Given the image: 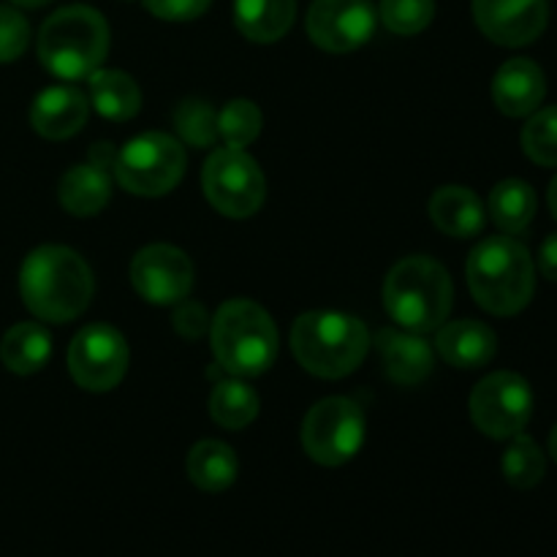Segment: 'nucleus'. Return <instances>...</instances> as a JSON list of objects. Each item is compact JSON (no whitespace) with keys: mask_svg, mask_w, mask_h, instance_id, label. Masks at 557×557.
Returning a JSON list of instances; mask_svg holds the SVG:
<instances>
[{"mask_svg":"<svg viewBox=\"0 0 557 557\" xmlns=\"http://www.w3.org/2000/svg\"><path fill=\"white\" fill-rule=\"evenodd\" d=\"M297 16V0H234V25L256 44L286 36Z\"/></svg>","mask_w":557,"mask_h":557,"instance_id":"nucleus-21","label":"nucleus"},{"mask_svg":"<svg viewBox=\"0 0 557 557\" xmlns=\"http://www.w3.org/2000/svg\"><path fill=\"white\" fill-rule=\"evenodd\" d=\"M375 33L370 0H315L308 11V36L326 52H354Z\"/></svg>","mask_w":557,"mask_h":557,"instance_id":"nucleus-13","label":"nucleus"},{"mask_svg":"<svg viewBox=\"0 0 557 557\" xmlns=\"http://www.w3.org/2000/svg\"><path fill=\"white\" fill-rule=\"evenodd\" d=\"M185 468H188V479L199 490H205V493H223L237 479L239 462L232 446L223 444V441L207 438L199 441L188 451Z\"/></svg>","mask_w":557,"mask_h":557,"instance_id":"nucleus-22","label":"nucleus"},{"mask_svg":"<svg viewBox=\"0 0 557 557\" xmlns=\"http://www.w3.org/2000/svg\"><path fill=\"white\" fill-rule=\"evenodd\" d=\"M109 52V25L90 5L54 11L38 33V60L58 79H82L101 69Z\"/></svg>","mask_w":557,"mask_h":557,"instance_id":"nucleus-5","label":"nucleus"},{"mask_svg":"<svg viewBox=\"0 0 557 557\" xmlns=\"http://www.w3.org/2000/svg\"><path fill=\"white\" fill-rule=\"evenodd\" d=\"M500 468H504V476L511 487L531 490L536 487L544 479V473H547V457L539 449L536 441L520 433L511 438L509 449L504 451Z\"/></svg>","mask_w":557,"mask_h":557,"instance_id":"nucleus-27","label":"nucleus"},{"mask_svg":"<svg viewBox=\"0 0 557 557\" xmlns=\"http://www.w3.org/2000/svg\"><path fill=\"white\" fill-rule=\"evenodd\" d=\"M549 455H553V460L557 462V424H555L553 435H549Z\"/></svg>","mask_w":557,"mask_h":557,"instance_id":"nucleus-38","label":"nucleus"},{"mask_svg":"<svg viewBox=\"0 0 557 557\" xmlns=\"http://www.w3.org/2000/svg\"><path fill=\"white\" fill-rule=\"evenodd\" d=\"M69 370L82 389H114L128 373V343L109 324L85 326L71 341Z\"/></svg>","mask_w":557,"mask_h":557,"instance_id":"nucleus-11","label":"nucleus"},{"mask_svg":"<svg viewBox=\"0 0 557 557\" xmlns=\"http://www.w3.org/2000/svg\"><path fill=\"white\" fill-rule=\"evenodd\" d=\"M384 373L400 386H419L433 373L435 354L433 346L417 332L381 330L375 337Z\"/></svg>","mask_w":557,"mask_h":557,"instance_id":"nucleus-16","label":"nucleus"},{"mask_svg":"<svg viewBox=\"0 0 557 557\" xmlns=\"http://www.w3.org/2000/svg\"><path fill=\"white\" fill-rule=\"evenodd\" d=\"M30 44V25L11 5H0V63H14Z\"/></svg>","mask_w":557,"mask_h":557,"instance_id":"nucleus-32","label":"nucleus"},{"mask_svg":"<svg viewBox=\"0 0 557 557\" xmlns=\"http://www.w3.org/2000/svg\"><path fill=\"white\" fill-rule=\"evenodd\" d=\"M435 348L451 368L476 370L493 362L495 351H498V337L482 321L460 319L438 326Z\"/></svg>","mask_w":557,"mask_h":557,"instance_id":"nucleus-18","label":"nucleus"},{"mask_svg":"<svg viewBox=\"0 0 557 557\" xmlns=\"http://www.w3.org/2000/svg\"><path fill=\"white\" fill-rule=\"evenodd\" d=\"M428 210L435 226L457 239L476 237L484 228V221H487L482 199L471 188H462V185H444V188L435 190Z\"/></svg>","mask_w":557,"mask_h":557,"instance_id":"nucleus-19","label":"nucleus"},{"mask_svg":"<svg viewBox=\"0 0 557 557\" xmlns=\"http://www.w3.org/2000/svg\"><path fill=\"white\" fill-rule=\"evenodd\" d=\"M114 177L134 196H163L185 174V147L174 136L150 131L134 136L114 158Z\"/></svg>","mask_w":557,"mask_h":557,"instance_id":"nucleus-7","label":"nucleus"},{"mask_svg":"<svg viewBox=\"0 0 557 557\" xmlns=\"http://www.w3.org/2000/svg\"><path fill=\"white\" fill-rule=\"evenodd\" d=\"M60 205L76 218L98 215L103 207L109 205L112 196V180H109V169L98 166V163H79L71 166L69 172L60 177L58 185Z\"/></svg>","mask_w":557,"mask_h":557,"instance_id":"nucleus-20","label":"nucleus"},{"mask_svg":"<svg viewBox=\"0 0 557 557\" xmlns=\"http://www.w3.org/2000/svg\"><path fill=\"white\" fill-rule=\"evenodd\" d=\"M539 267H542V275L557 283V232L549 234L542 245V253H539Z\"/></svg>","mask_w":557,"mask_h":557,"instance_id":"nucleus-35","label":"nucleus"},{"mask_svg":"<svg viewBox=\"0 0 557 557\" xmlns=\"http://www.w3.org/2000/svg\"><path fill=\"white\" fill-rule=\"evenodd\" d=\"M547 92L544 71L533 60H506L493 79V101L506 117H528L536 112Z\"/></svg>","mask_w":557,"mask_h":557,"instance_id":"nucleus-15","label":"nucleus"},{"mask_svg":"<svg viewBox=\"0 0 557 557\" xmlns=\"http://www.w3.org/2000/svg\"><path fill=\"white\" fill-rule=\"evenodd\" d=\"M261 134V112L248 98H237L223 107L218 114V136L226 141V147H248Z\"/></svg>","mask_w":557,"mask_h":557,"instance_id":"nucleus-28","label":"nucleus"},{"mask_svg":"<svg viewBox=\"0 0 557 557\" xmlns=\"http://www.w3.org/2000/svg\"><path fill=\"white\" fill-rule=\"evenodd\" d=\"M490 215L504 234H520L536 215V194L525 180H504L490 194Z\"/></svg>","mask_w":557,"mask_h":557,"instance_id":"nucleus-25","label":"nucleus"},{"mask_svg":"<svg viewBox=\"0 0 557 557\" xmlns=\"http://www.w3.org/2000/svg\"><path fill=\"white\" fill-rule=\"evenodd\" d=\"M87 103L85 92L69 85H54L38 92L30 109V125L44 139H69L79 134L82 125L87 123Z\"/></svg>","mask_w":557,"mask_h":557,"instance_id":"nucleus-17","label":"nucleus"},{"mask_svg":"<svg viewBox=\"0 0 557 557\" xmlns=\"http://www.w3.org/2000/svg\"><path fill=\"white\" fill-rule=\"evenodd\" d=\"M177 305L180 308L174 310V330L183 337H188V341H196V337L205 335L207 326H210L207 310L199 302H188V299H183Z\"/></svg>","mask_w":557,"mask_h":557,"instance_id":"nucleus-34","label":"nucleus"},{"mask_svg":"<svg viewBox=\"0 0 557 557\" xmlns=\"http://www.w3.org/2000/svg\"><path fill=\"white\" fill-rule=\"evenodd\" d=\"M381 22L397 36L422 33L435 16V0H381Z\"/></svg>","mask_w":557,"mask_h":557,"instance_id":"nucleus-31","label":"nucleus"},{"mask_svg":"<svg viewBox=\"0 0 557 557\" xmlns=\"http://www.w3.org/2000/svg\"><path fill=\"white\" fill-rule=\"evenodd\" d=\"M212 0H145L147 11L158 20L166 22H188L199 20L207 9H210Z\"/></svg>","mask_w":557,"mask_h":557,"instance_id":"nucleus-33","label":"nucleus"},{"mask_svg":"<svg viewBox=\"0 0 557 557\" xmlns=\"http://www.w3.org/2000/svg\"><path fill=\"white\" fill-rule=\"evenodd\" d=\"M455 286L444 267L428 256L397 261L384 281V308L403 330L433 332L449 319Z\"/></svg>","mask_w":557,"mask_h":557,"instance_id":"nucleus-4","label":"nucleus"},{"mask_svg":"<svg viewBox=\"0 0 557 557\" xmlns=\"http://www.w3.org/2000/svg\"><path fill=\"white\" fill-rule=\"evenodd\" d=\"M52 357V337L36 321L11 326L0 341V362L16 375H33Z\"/></svg>","mask_w":557,"mask_h":557,"instance_id":"nucleus-23","label":"nucleus"},{"mask_svg":"<svg viewBox=\"0 0 557 557\" xmlns=\"http://www.w3.org/2000/svg\"><path fill=\"white\" fill-rule=\"evenodd\" d=\"M547 201H549V210H553L555 221H557V177L549 183V194H547Z\"/></svg>","mask_w":557,"mask_h":557,"instance_id":"nucleus-36","label":"nucleus"},{"mask_svg":"<svg viewBox=\"0 0 557 557\" xmlns=\"http://www.w3.org/2000/svg\"><path fill=\"white\" fill-rule=\"evenodd\" d=\"M212 354L226 373L253 379L267 373L277 357V326L261 305L228 299L210 324Z\"/></svg>","mask_w":557,"mask_h":557,"instance_id":"nucleus-6","label":"nucleus"},{"mask_svg":"<svg viewBox=\"0 0 557 557\" xmlns=\"http://www.w3.org/2000/svg\"><path fill=\"white\" fill-rule=\"evenodd\" d=\"M90 101L109 120H131L141 109V90L123 71H92Z\"/></svg>","mask_w":557,"mask_h":557,"instance_id":"nucleus-24","label":"nucleus"},{"mask_svg":"<svg viewBox=\"0 0 557 557\" xmlns=\"http://www.w3.org/2000/svg\"><path fill=\"white\" fill-rule=\"evenodd\" d=\"M210 417L226 430H243L259 417V395L239 379H223L210 392Z\"/></svg>","mask_w":557,"mask_h":557,"instance_id":"nucleus-26","label":"nucleus"},{"mask_svg":"<svg viewBox=\"0 0 557 557\" xmlns=\"http://www.w3.org/2000/svg\"><path fill=\"white\" fill-rule=\"evenodd\" d=\"M468 288L493 315H515L531 302L536 270L525 245L511 237H490L468 256Z\"/></svg>","mask_w":557,"mask_h":557,"instance_id":"nucleus-2","label":"nucleus"},{"mask_svg":"<svg viewBox=\"0 0 557 557\" xmlns=\"http://www.w3.org/2000/svg\"><path fill=\"white\" fill-rule=\"evenodd\" d=\"M201 185L207 201L226 218L256 215L267 196L259 163L237 147H218L210 152L201 172Z\"/></svg>","mask_w":557,"mask_h":557,"instance_id":"nucleus-8","label":"nucleus"},{"mask_svg":"<svg viewBox=\"0 0 557 557\" xmlns=\"http://www.w3.org/2000/svg\"><path fill=\"white\" fill-rule=\"evenodd\" d=\"M522 150L542 166H557V107L533 114L522 128Z\"/></svg>","mask_w":557,"mask_h":557,"instance_id":"nucleus-30","label":"nucleus"},{"mask_svg":"<svg viewBox=\"0 0 557 557\" xmlns=\"http://www.w3.org/2000/svg\"><path fill=\"white\" fill-rule=\"evenodd\" d=\"M92 272L76 250L65 245H41L20 270V294L36 319L69 324L92 299Z\"/></svg>","mask_w":557,"mask_h":557,"instance_id":"nucleus-1","label":"nucleus"},{"mask_svg":"<svg viewBox=\"0 0 557 557\" xmlns=\"http://www.w3.org/2000/svg\"><path fill=\"white\" fill-rule=\"evenodd\" d=\"M131 283L152 305H177L194 288V264L174 245H147L131 261Z\"/></svg>","mask_w":557,"mask_h":557,"instance_id":"nucleus-12","label":"nucleus"},{"mask_svg":"<svg viewBox=\"0 0 557 557\" xmlns=\"http://www.w3.org/2000/svg\"><path fill=\"white\" fill-rule=\"evenodd\" d=\"M11 3H16V5H25V9H38V5L49 3V0H11Z\"/></svg>","mask_w":557,"mask_h":557,"instance_id":"nucleus-37","label":"nucleus"},{"mask_svg":"<svg viewBox=\"0 0 557 557\" xmlns=\"http://www.w3.org/2000/svg\"><path fill=\"white\" fill-rule=\"evenodd\" d=\"M174 125L190 147H210L218 139V112L199 98L180 103L174 112Z\"/></svg>","mask_w":557,"mask_h":557,"instance_id":"nucleus-29","label":"nucleus"},{"mask_svg":"<svg viewBox=\"0 0 557 557\" xmlns=\"http://www.w3.org/2000/svg\"><path fill=\"white\" fill-rule=\"evenodd\" d=\"M473 20L490 41L525 47L547 27L549 5L547 0H473Z\"/></svg>","mask_w":557,"mask_h":557,"instance_id":"nucleus-14","label":"nucleus"},{"mask_svg":"<svg viewBox=\"0 0 557 557\" xmlns=\"http://www.w3.org/2000/svg\"><path fill=\"white\" fill-rule=\"evenodd\" d=\"M364 411L351 397H326L315 403L302 422V446L319 466L337 468L364 444Z\"/></svg>","mask_w":557,"mask_h":557,"instance_id":"nucleus-9","label":"nucleus"},{"mask_svg":"<svg viewBox=\"0 0 557 557\" xmlns=\"http://www.w3.org/2000/svg\"><path fill=\"white\" fill-rule=\"evenodd\" d=\"M533 413V392L522 375L500 370L479 381L471 392V419L495 441L515 438Z\"/></svg>","mask_w":557,"mask_h":557,"instance_id":"nucleus-10","label":"nucleus"},{"mask_svg":"<svg viewBox=\"0 0 557 557\" xmlns=\"http://www.w3.org/2000/svg\"><path fill=\"white\" fill-rule=\"evenodd\" d=\"M370 348L368 326L337 310H310L294 321L292 351L308 373L343 379L362 364Z\"/></svg>","mask_w":557,"mask_h":557,"instance_id":"nucleus-3","label":"nucleus"}]
</instances>
